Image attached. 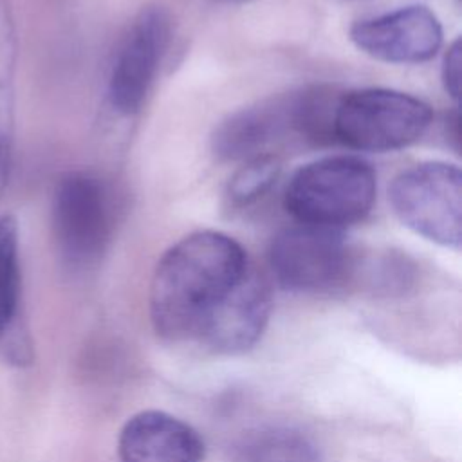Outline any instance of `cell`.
<instances>
[{"label":"cell","instance_id":"1","mask_svg":"<svg viewBox=\"0 0 462 462\" xmlns=\"http://www.w3.org/2000/svg\"><path fill=\"white\" fill-rule=\"evenodd\" d=\"M251 269L244 247L226 233L197 231L159 260L150 285V319L168 341H197Z\"/></svg>","mask_w":462,"mask_h":462},{"label":"cell","instance_id":"2","mask_svg":"<svg viewBox=\"0 0 462 462\" xmlns=\"http://www.w3.org/2000/svg\"><path fill=\"white\" fill-rule=\"evenodd\" d=\"M374 168L352 155L318 159L289 180L283 204L298 224L341 229L363 220L375 200Z\"/></svg>","mask_w":462,"mask_h":462},{"label":"cell","instance_id":"3","mask_svg":"<svg viewBox=\"0 0 462 462\" xmlns=\"http://www.w3.org/2000/svg\"><path fill=\"white\" fill-rule=\"evenodd\" d=\"M431 106L392 88H363L341 94L332 135L354 150L390 152L415 143L430 126Z\"/></svg>","mask_w":462,"mask_h":462},{"label":"cell","instance_id":"4","mask_svg":"<svg viewBox=\"0 0 462 462\" xmlns=\"http://www.w3.org/2000/svg\"><path fill=\"white\" fill-rule=\"evenodd\" d=\"M388 200L395 217L413 233L444 247L462 242V175L458 166L431 161L399 173Z\"/></svg>","mask_w":462,"mask_h":462},{"label":"cell","instance_id":"5","mask_svg":"<svg viewBox=\"0 0 462 462\" xmlns=\"http://www.w3.org/2000/svg\"><path fill=\"white\" fill-rule=\"evenodd\" d=\"M114 227V206L105 182L87 171L65 173L52 195V231L63 260L87 267L105 253Z\"/></svg>","mask_w":462,"mask_h":462},{"label":"cell","instance_id":"6","mask_svg":"<svg viewBox=\"0 0 462 462\" xmlns=\"http://www.w3.org/2000/svg\"><path fill=\"white\" fill-rule=\"evenodd\" d=\"M274 280L291 291L319 292L341 285L350 269V249L339 229L294 224L278 231L267 253Z\"/></svg>","mask_w":462,"mask_h":462},{"label":"cell","instance_id":"7","mask_svg":"<svg viewBox=\"0 0 462 462\" xmlns=\"http://www.w3.org/2000/svg\"><path fill=\"white\" fill-rule=\"evenodd\" d=\"M171 23L162 7H144L123 34L108 76V101L130 116L146 99L170 43Z\"/></svg>","mask_w":462,"mask_h":462},{"label":"cell","instance_id":"8","mask_svg":"<svg viewBox=\"0 0 462 462\" xmlns=\"http://www.w3.org/2000/svg\"><path fill=\"white\" fill-rule=\"evenodd\" d=\"M350 40L365 54L386 63H422L442 45V25L426 5H406L365 18L350 27Z\"/></svg>","mask_w":462,"mask_h":462},{"label":"cell","instance_id":"9","mask_svg":"<svg viewBox=\"0 0 462 462\" xmlns=\"http://www.w3.org/2000/svg\"><path fill=\"white\" fill-rule=\"evenodd\" d=\"M273 307L271 285L253 265L204 328L199 343L218 354L249 350L263 334Z\"/></svg>","mask_w":462,"mask_h":462},{"label":"cell","instance_id":"10","mask_svg":"<svg viewBox=\"0 0 462 462\" xmlns=\"http://www.w3.org/2000/svg\"><path fill=\"white\" fill-rule=\"evenodd\" d=\"M121 462H202L204 444L184 420L159 410L126 420L117 442Z\"/></svg>","mask_w":462,"mask_h":462},{"label":"cell","instance_id":"11","mask_svg":"<svg viewBox=\"0 0 462 462\" xmlns=\"http://www.w3.org/2000/svg\"><path fill=\"white\" fill-rule=\"evenodd\" d=\"M294 134L292 94L273 97L236 110L213 132L211 146L224 161H247L265 153L267 146Z\"/></svg>","mask_w":462,"mask_h":462},{"label":"cell","instance_id":"12","mask_svg":"<svg viewBox=\"0 0 462 462\" xmlns=\"http://www.w3.org/2000/svg\"><path fill=\"white\" fill-rule=\"evenodd\" d=\"M22 269L18 224L14 217H0V359L9 365H27L32 346L20 318Z\"/></svg>","mask_w":462,"mask_h":462},{"label":"cell","instance_id":"13","mask_svg":"<svg viewBox=\"0 0 462 462\" xmlns=\"http://www.w3.org/2000/svg\"><path fill=\"white\" fill-rule=\"evenodd\" d=\"M14 25L7 0H0V200L9 186L14 157Z\"/></svg>","mask_w":462,"mask_h":462},{"label":"cell","instance_id":"14","mask_svg":"<svg viewBox=\"0 0 462 462\" xmlns=\"http://www.w3.org/2000/svg\"><path fill=\"white\" fill-rule=\"evenodd\" d=\"M233 462H319V455L303 433L291 428H265L249 433L238 444Z\"/></svg>","mask_w":462,"mask_h":462},{"label":"cell","instance_id":"15","mask_svg":"<svg viewBox=\"0 0 462 462\" xmlns=\"http://www.w3.org/2000/svg\"><path fill=\"white\" fill-rule=\"evenodd\" d=\"M280 175V162L271 153L244 161L227 186V199L233 206H249L262 199Z\"/></svg>","mask_w":462,"mask_h":462},{"label":"cell","instance_id":"16","mask_svg":"<svg viewBox=\"0 0 462 462\" xmlns=\"http://www.w3.org/2000/svg\"><path fill=\"white\" fill-rule=\"evenodd\" d=\"M460 40L457 38L449 47L448 52L444 56V63H442V83L446 92L458 101L460 96Z\"/></svg>","mask_w":462,"mask_h":462}]
</instances>
